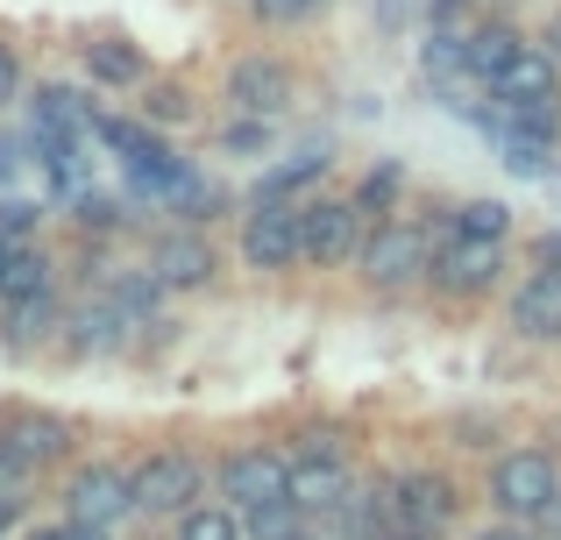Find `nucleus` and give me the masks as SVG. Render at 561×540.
Wrapping results in <instances>:
<instances>
[{
    "instance_id": "f257e3e1",
    "label": "nucleus",
    "mask_w": 561,
    "mask_h": 540,
    "mask_svg": "<svg viewBox=\"0 0 561 540\" xmlns=\"http://www.w3.org/2000/svg\"><path fill=\"white\" fill-rule=\"evenodd\" d=\"M440 221H448V199H420V207L391 214V221H370V235H363L356 271H348V277H356L377 306L420 299V291H426V264H434Z\"/></svg>"
},
{
    "instance_id": "f03ea898",
    "label": "nucleus",
    "mask_w": 561,
    "mask_h": 540,
    "mask_svg": "<svg viewBox=\"0 0 561 540\" xmlns=\"http://www.w3.org/2000/svg\"><path fill=\"white\" fill-rule=\"evenodd\" d=\"M505 285H512V242H477V235H455L440 221L426 291H420L434 313H477L483 299H505Z\"/></svg>"
},
{
    "instance_id": "7ed1b4c3",
    "label": "nucleus",
    "mask_w": 561,
    "mask_h": 540,
    "mask_svg": "<svg viewBox=\"0 0 561 540\" xmlns=\"http://www.w3.org/2000/svg\"><path fill=\"white\" fill-rule=\"evenodd\" d=\"M554 491H561V441H505L497 456H483L477 505L491 519H519V527H534V519L548 513Z\"/></svg>"
},
{
    "instance_id": "20e7f679",
    "label": "nucleus",
    "mask_w": 561,
    "mask_h": 540,
    "mask_svg": "<svg viewBox=\"0 0 561 540\" xmlns=\"http://www.w3.org/2000/svg\"><path fill=\"white\" fill-rule=\"evenodd\" d=\"M469 505H477V491H469L448 462H398L383 519H391V527L426 533V540H455V533H462V519H469Z\"/></svg>"
},
{
    "instance_id": "39448f33",
    "label": "nucleus",
    "mask_w": 561,
    "mask_h": 540,
    "mask_svg": "<svg viewBox=\"0 0 561 540\" xmlns=\"http://www.w3.org/2000/svg\"><path fill=\"white\" fill-rule=\"evenodd\" d=\"M128 491H136V519H179L185 505L214 498V456L185 441H157L142 456H128Z\"/></svg>"
},
{
    "instance_id": "423d86ee",
    "label": "nucleus",
    "mask_w": 561,
    "mask_h": 540,
    "mask_svg": "<svg viewBox=\"0 0 561 540\" xmlns=\"http://www.w3.org/2000/svg\"><path fill=\"white\" fill-rule=\"evenodd\" d=\"M234 264L263 285H285L306 271V214L299 199H242L234 214Z\"/></svg>"
},
{
    "instance_id": "0eeeda50",
    "label": "nucleus",
    "mask_w": 561,
    "mask_h": 540,
    "mask_svg": "<svg viewBox=\"0 0 561 540\" xmlns=\"http://www.w3.org/2000/svg\"><path fill=\"white\" fill-rule=\"evenodd\" d=\"M306 100V71L285 50H234L220 65V107L228 114H263V122H291Z\"/></svg>"
},
{
    "instance_id": "6e6552de",
    "label": "nucleus",
    "mask_w": 561,
    "mask_h": 540,
    "mask_svg": "<svg viewBox=\"0 0 561 540\" xmlns=\"http://www.w3.org/2000/svg\"><path fill=\"white\" fill-rule=\"evenodd\" d=\"M142 264H150V277L171 291V299H199V291L220 285L228 256H220V242L206 235V228H192V221H157L150 235H142Z\"/></svg>"
},
{
    "instance_id": "1a4fd4ad",
    "label": "nucleus",
    "mask_w": 561,
    "mask_h": 540,
    "mask_svg": "<svg viewBox=\"0 0 561 540\" xmlns=\"http://www.w3.org/2000/svg\"><path fill=\"white\" fill-rule=\"evenodd\" d=\"M57 513L85 519V527H114L122 533L136 519V491H128V462L122 456H71L57 470Z\"/></svg>"
},
{
    "instance_id": "9d476101",
    "label": "nucleus",
    "mask_w": 561,
    "mask_h": 540,
    "mask_svg": "<svg viewBox=\"0 0 561 540\" xmlns=\"http://www.w3.org/2000/svg\"><path fill=\"white\" fill-rule=\"evenodd\" d=\"M136 328L142 320L128 313L122 299H107V291H71L65 334H57L50 356H65V363H128L136 356Z\"/></svg>"
},
{
    "instance_id": "9b49d317",
    "label": "nucleus",
    "mask_w": 561,
    "mask_h": 540,
    "mask_svg": "<svg viewBox=\"0 0 561 540\" xmlns=\"http://www.w3.org/2000/svg\"><path fill=\"white\" fill-rule=\"evenodd\" d=\"M214 498H228L234 513L291 498V448L285 441H228L214 456Z\"/></svg>"
},
{
    "instance_id": "f8f14e48",
    "label": "nucleus",
    "mask_w": 561,
    "mask_h": 540,
    "mask_svg": "<svg viewBox=\"0 0 561 540\" xmlns=\"http://www.w3.org/2000/svg\"><path fill=\"white\" fill-rule=\"evenodd\" d=\"M0 448L14 462H28L36 476H57L79 456V420L57 413V405H36V399H8L0 405Z\"/></svg>"
},
{
    "instance_id": "ddd939ff",
    "label": "nucleus",
    "mask_w": 561,
    "mask_h": 540,
    "mask_svg": "<svg viewBox=\"0 0 561 540\" xmlns=\"http://www.w3.org/2000/svg\"><path fill=\"white\" fill-rule=\"evenodd\" d=\"M299 214H306V271L313 277H348L356 271V250H363V235H370V221H363L356 199L320 185L313 199H299Z\"/></svg>"
},
{
    "instance_id": "4468645a",
    "label": "nucleus",
    "mask_w": 561,
    "mask_h": 540,
    "mask_svg": "<svg viewBox=\"0 0 561 540\" xmlns=\"http://www.w3.org/2000/svg\"><path fill=\"white\" fill-rule=\"evenodd\" d=\"M79 79L107 100H136L157 79V57L142 50L128 28H85L79 36Z\"/></svg>"
},
{
    "instance_id": "2eb2a0df",
    "label": "nucleus",
    "mask_w": 561,
    "mask_h": 540,
    "mask_svg": "<svg viewBox=\"0 0 561 540\" xmlns=\"http://www.w3.org/2000/svg\"><path fill=\"white\" fill-rule=\"evenodd\" d=\"M505 334L519 348H561V277L554 271H519L497 299Z\"/></svg>"
},
{
    "instance_id": "dca6fc26",
    "label": "nucleus",
    "mask_w": 561,
    "mask_h": 540,
    "mask_svg": "<svg viewBox=\"0 0 561 540\" xmlns=\"http://www.w3.org/2000/svg\"><path fill=\"white\" fill-rule=\"evenodd\" d=\"M65 313H71V291L65 285H43V291L8 299V306H0V356H14V363L50 356L57 334H65Z\"/></svg>"
},
{
    "instance_id": "f3484780",
    "label": "nucleus",
    "mask_w": 561,
    "mask_h": 540,
    "mask_svg": "<svg viewBox=\"0 0 561 540\" xmlns=\"http://www.w3.org/2000/svg\"><path fill=\"white\" fill-rule=\"evenodd\" d=\"M328 179H334V142L313 136V142H299V150L271 157V164L242 185V199H313Z\"/></svg>"
},
{
    "instance_id": "a211bd4d",
    "label": "nucleus",
    "mask_w": 561,
    "mask_h": 540,
    "mask_svg": "<svg viewBox=\"0 0 561 540\" xmlns=\"http://www.w3.org/2000/svg\"><path fill=\"white\" fill-rule=\"evenodd\" d=\"M526 43H534V28H519V14L512 8H477L462 22V57H469V79L477 85H491L497 71L512 65V57L526 50Z\"/></svg>"
},
{
    "instance_id": "6ab92c4d",
    "label": "nucleus",
    "mask_w": 561,
    "mask_h": 540,
    "mask_svg": "<svg viewBox=\"0 0 561 540\" xmlns=\"http://www.w3.org/2000/svg\"><path fill=\"white\" fill-rule=\"evenodd\" d=\"M142 214H157V207H142V199H128V193L85 185V193L65 207V221H71V235H85V242H128V235H150Z\"/></svg>"
},
{
    "instance_id": "aec40b11",
    "label": "nucleus",
    "mask_w": 561,
    "mask_h": 540,
    "mask_svg": "<svg viewBox=\"0 0 561 540\" xmlns=\"http://www.w3.org/2000/svg\"><path fill=\"white\" fill-rule=\"evenodd\" d=\"M363 484V462H334V456H291V505H299L306 519H328L334 505L348 498V491Z\"/></svg>"
},
{
    "instance_id": "412c9836",
    "label": "nucleus",
    "mask_w": 561,
    "mask_h": 540,
    "mask_svg": "<svg viewBox=\"0 0 561 540\" xmlns=\"http://www.w3.org/2000/svg\"><path fill=\"white\" fill-rule=\"evenodd\" d=\"M483 93H491L497 107H540V100H561V57L540 50V43H526V50L483 85Z\"/></svg>"
},
{
    "instance_id": "4be33fe9",
    "label": "nucleus",
    "mask_w": 561,
    "mask_h": 540,
    "mask_svg": "<svg viewBox=\"0 0 561 540\" xmlns=\"http://www.w3.org/2000/svg\"><path fill=\"white\" fill-rule=\"evenodd\" d=\"M383 505H391V470H363V484L320 519L328 540H377L383 533Z\"/></svg>"
},
{
    "instance_id": "5701e85b",
    "label": "nucleus",
    "mask_w": 561,
    "mask_h": 540,
    "mask_svg": "<svg viewBox=\"0 0 561 540\" xmlns=\"http://www.w3.org/2000/svg\"><path fill=\"white\" fill-rule=\"evenodd\" d=\"M348 199L363 207V221H391V214L412 207V171L405 157H370V164L348 179Z\"/></svg>"
},
{
    "instance_id": "b1692460",
    "label": "nucleus",
    "mask_w": 561,
    "mask_h": 540,
    "mask_svg": "<svg viewBox=\"0 0 561 540\" xmlns=\"http://www.w3.org/2000/svg\"><path fill=\"white\" fill-rule=\"evenodd\" d=\"M420 79L434 85L440 100H462V93H477V79H469V57H462V28H426V43H420Z\"/></svg>"
},
{
    "instance_id": "393cba45",
    "label": "nucleus",
    "mask_w": 561,
    "mask_h": 540,
    "mask_svg": "<svg viewBox=\"0 0 561 540\" xmlns=\"http://www.w3.org/2000/svg\"><path fill=\"white\" fill-rule=\"evenodd\" d=\"M448 228L455 235H477V242H519V214H512V199H497V193L448 199Z\"/></svg>"
},
{
    "instance_id": "a878e982",
    "label": "nucleus",
    "mask_w": 561,
    "mask_h": 540,
    "mask_svg": "<svg viewBox=\"0 0 561 540\" xmlns=\"http://www.w3.org/2000/svg\"><path fill=\"white\" fill-rule=\"evenodd\" d=\"M285 448H291V456H334V462H363V448H356V427H348L342 413H306V420H291Z\"/></svg>"
},
{
    "instance_id": "bb28decb",
    "label": "nucleus",
    "mask_w": 561,
    "mask_h": 540,
    "mask_svg": "<svg viewBox=\"0 0 561 540\" xmlns=\"http://www.w3.org/2000/svg\"><path fill=\"white\" fill-rule=\"evenodd\" d=\"M277 128H285V122H263V114H220V128H214V157H234V164L277 157Z\"/></svg>"
},
{
    "instance_id": "cd10ccee",
    "label": "nucleus",
    "mask_w": 561,
    "mask_h": 540,
    "mask_svg": "<svg viewBox=\"0 0 561 540\" xmlns=\"http://www.w3.org/2000/svg\"><path fill=\"white\" fill-rule=\"evenodd\" d=\"M136 114H142L150 128H164V136H171V128H192V122H199V100H192L185 79H164V71H157V79L136 93Z\"/></svg>"
},
{
    "instance_id": "c85d7f7f",
    "label": "nucleus",
    "mask_w": 561,
    "mask_h": 540,
    "mask_svg": "<svg viewBox=\"0 0 561 540\" xmlns=\"http://www.w3.org/2000/svg\"><path fill=\"white\" fill-rule=\"evenodd\" d=\"M164 533H171V540H249L242 513H234L228 498H199V505H185V513L171 519Z\"/></svg>"
},
{
    "instance_id": "c756f323",
    "label": "nucleus",
    "mask_w": 561,
    "mask_h": 540,
    "mask_svg": "<svg viewBox=\"0 0 561 540\" xmlns=\"http://www.w3.org/2000/svg\"><path fill=\"white\" fill-rule=\"evenodd\" d=\"M440 434H448V441H440L448 456H497V448L512 441V427H505L497 413H483V405H469V413H455V420H448Z\"/></svg>"
},
{
    "instance_id": "7c9ffc66",
    "label": "nucleus",
    "mask_w": 561,
    "mask_h": 540,
    "mask_svg": "<svg viewBox=\"0 0 561 540\" xmlns=\"http://www.w3.org/2000/svg\"><path fill=\"white\" fill-rule=\"evenodd\" d=\"M491 150H497V164H505L512 179H554V171H561V142H548V136H519V128H505Z\"/></svg>"
},
{
    "instance_id": "2f4dec72",
    "label": "nucleus",
    "mask_w": 561,
    "mask_h": 540,
    "mask_svg": "<svg viewBox=\"0 0 561 540\" xmlns=\"http://www.w3.org/2000/svg\"><path fill=\"white\" fill-rule=\"evenodd\" d=\"M334 0H242V14L271 36H299V28H320Z\"/></svg>"
},
{
    "instance_id": "473e14b6",
    "label": "nucleus",
    "mask_w": 561,
    "mask_h": 540,
    "mask_svg": "<svg viewBox=\"0 0 561 540\" xmlns=\"http://www.w3.org/2000/svg\"><path fill=\"white\" fill-rule=\"evenodd\" d=\"M43 221H50V207H43V199H28V193H0V235H8V242H36V235H43Z\"/></svg>"
},
{
    "instance_id": "72a5a7b5",
    "label": "nucleus",
    "mask_w": 561,
    "mask_h": 540,
    "mask_svg": "<svg viewBox=\"0 0 561 540\" xmlns=\"http://www.w3.org/2000/svg\"><path fill=\"white\" fill-rule=\"evenodd\" d=\"M28 171H36V136H28V128H8V136H0V193H14Z\"/></svg>"
},
{
    "instance_id": "f704fd0d",
    "label": "nucleus",
    "mask_w": 561,
    "mask_h": 540,
    "mask_svg": "<svg viewBox=\"0 0 561 540\" xmlns=\"http://www.w3.org/2000/svg\"><path fill=\"white\" fill-rule=\"evenodd\" d=\"M299 505H291V498H277V505H256V513H242V527H249V540H277V533H291V527H299Z\"/></svg>"
},
{
    "instance_id": "c9c22d12",
    "label": "nucleus",
    "mask_w": 561,
    "mask_h": 540,
    "mask_svg": "<svg viewBox=\"0 0 561 540\" xmlns=\"http://www.w3.org/2000/svg\"><path fill=\"white\" fill-rule=\"evenodd\" d=\"M526 271H554L561 277V221H548V228H526Z\"/></svg>"
},
{
    "instance_id": "e433bc0d",
    "label": "nucleus",
    "mask_w": 561,
    "mask_h": 540,
    "mask_svg": "<svg viewBox=\"0 0 561 540\" xmlns=\"http://www.w3.org/2000/svg\"><path fill=\"white\" fill-rule=\"evenodd\" d=\"M28 93V65H22V43H8L0 36V107L8 100H22Z\"/></svg>"
},
{
    "instance_id": "4c0bfd02",
    "label": "nucleus",
    "mask_w": 561,
    "mask_h": 540,
    "mask_svg": "<svg viewBox=\"0 0 561 540\" xmlns=\"http://www.w3.org/2000/svg\"><path fill=\"white\" fill-rule=\"evenodd\" d=\"M36 484H43V476L28 470V462H14L8 448H0V498H28V491H36Z\"/></svg>"
},
{
    "instance_id": "58836bf2",
    "label": "nucleus",
    "mask_w": 561,
    "mask_h": 540,
    "mask_svg": "<svg viewBox=\"0 0 561 540\" xmlns=\"http://www.w3.org/2000/svg\"><path fill=\"white\" fill-rule=\"evenodd\" d=\"M28 540H114V527H85V519H65V513H57L50 527H36Z\"/></svg>"
},
{
    "instance_id": "ea45409f",
    "label": "nucleus",
    "mask_w": 561,
    "mask_h": 540,
    "mask_svg": "<svg viewBox=\"0 0 561 540\" xmlns=\"http://www.w3.org/2000/svg\"><path fill=\"white\" fill-rule=\"evenodd\" d=\"M405 22H426V0H377V28H405Z\"/></svg>"
},
{
    "instance_id": "a19ab883",
    "label": "nucleus",
    "mask_w": 561,
    "mask_h": 540,
    "mask_svg": "<svg viewBox=\"0 0 561 540\" xmlns=\"http://www.w3.org/2000/svg\"><path fill=\"white\" fill-rule=\"evenodd\" d=\"M462 540H540L534 527H519V519H491L483 533H462Z\"/></svg>"
},
{
    "instance_id": "79ce46f5",
    "label": "nucleus",
    "mask_w": 561,
    "mask_h": 540,
    "mask_svg": "<svg viewBox=\"0 0 561 540\" xmlns=\"http://www.w3.org/2000/svg\"><path fill=\"white\" fill-rule=\"evenodd\" d=\"M534 43H540V50H554V57H561V8H548V22L534 28Z\"/></svg>"
},
{
    "instance_id": "37998d69",
    "label": "nucleus",
    "mask_w": 561,
    "mask_h": 540,
    "mask_svg": "<svg viewBox=\"0 0 561 540\" xmlns=\"http://www.w3.org/2000/svg\"><path fill=\"white\" fill-rule=\"evenodd\" d=\"M534 533H540V540H561V491H554V498H548V513L534 519Z\"/></svg>"
},
{
    "instance_id": "c03bdc74",
    "label": "nucleus",
    "mask_w": 561,
    "mask_h": 540,
    "mask_svg": "<svg viewBox=\"0 0 561 540\" xmlns=\"http://www.w3.org/2000/svg\"><path fill=\"white\" fill-rule=\"evenodd\" d=\"M277 540H328V533H320L313 519H299V527H291V533H277Z\"/></svg>"
},
{
    "instance_id": "a18cd8bd",
    "label": "nucleus",
    "mask_w": 561,
    "mask_h": 540,
    "mask_svg": "<svg viewBox=\"0 0 561 540\" xmlns=\"http://www.w3.org/2000/svg\"><path fill=\"white\" fill-rule=\"evenodd\" d=\"M483 8H512V14H519V8H526V0H483Z\"/></svg>"
},
{
    "instance_id": "49530a36",
    "label": "nucleus",
    "mask_w": 561,
    "mask_h": 540,
    "mask_svg": "<svg viewBox=\"0 0 561 540\" xmlns=\"http://www.w3.org/2000/svg\"><path fill=\"white\" fill-rule=\"evenodd\" d=\"M8 256H14V242H8V235H0V271H8Z\"/></svg>"
},
{
    "instance_id": "de8ad7c7",
    "label": "nucleus",
    "mask_w": 561,
    "mask_h": 540,
    "mask_svg": "<svg viewBox=\"0 0 561 540\" xmlns=\"http://www.w3.org/2000/svg\"><path fill=\"white\" fill-rule=\"evenodd\" d=\"M234 8H242V0H234Z\"/></svg>"
}]
</instances>
